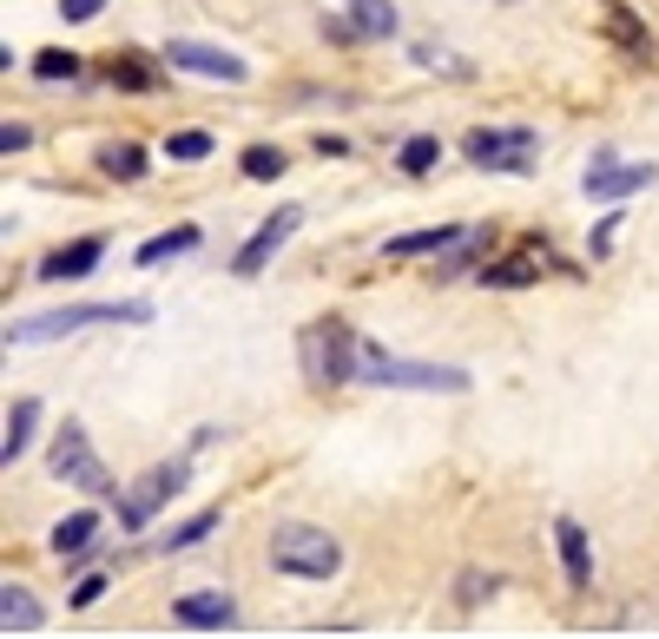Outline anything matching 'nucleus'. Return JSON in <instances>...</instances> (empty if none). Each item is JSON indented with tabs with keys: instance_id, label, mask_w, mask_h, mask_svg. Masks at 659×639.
Instances as JSON below:
<instances>
[{
	"instance_id": "obj_1",
	"label": "nucleus",
	"mask_w": 659,
	"mask_h": 639,
	"mask_svg": "<svg viewBox=\"0 0 659 639\" xmlns=\"http://www.w3.org/2000/svg\"><path fill=\"white\" fill-rule=\"evenodd\" d=\"M271 568L297 574V581H337L343 574V541L330 528H310V521H277L271 528Z\"/></svg>"
},
{
	"instance_id": "obj_2",
	"label": "nucleus",
	"mask_w": 659,
	"mask_h": 639,
	"mask_svg": "<svg viewBox=\"0 0 659 639\" xmlns=\"http://www.w3.org/2000/svg\"><path fill=\"white\" fill-rule=\"evenodd\" d=\"M297 350H304V376H310V389H343V383H356L363 343H356V330H350L343 317H317V323L297 337Z\"/></svg>"
},
{
	"instance_id": "obj_3",
	"label": "nucleus",
	"mask_w": 659,
	"mask_h": 639,
	"mask_svg": "<svg viewBox=\"0 0 659 639\" xmlns=\"http://www.w3.org/2000/svg\"><path fill=\"white\" fill-rule=\"evenodd\" d=\"M145 317H152L145 304H73V310L26 317V323H13L7 337H13V343H46V337H73V330H92V323H145Z\"/></svg>"
},
{
	"instance_id": "obj_4",
	"label": "nucleus",
	"mask_w": 659,
	"mask_h": 639,
	"mask_svg": "<svg viewBox=\"0 0 659 639\" xmlns=\"http://www.w3.org/2000/svg\"><path fill=\"white\" fill-rule=\"evenodd\" d=\"M356 376L376 383V389H442V396H462V389H469L462 370H442V363H403V356H383V350H370V343H363Z\"/></svg>"
},
{
	"instance_id": "obj_5",
	"label": "nucleus",
	"mask_w": 659,
	"mask_h": 639,
	"mask_svg": "<svg viewBox=\"0 0 659 639\" xmlns=\"http://www.w3.org/2000/svg\"><path fill=\"white\" fill-rule=\"evenodd\" d=\"M462 152H469L482 172H528L535 152H541V139H535L528 125H482V132H469Z\"/></svg>"
},
{
	"instance_id": "obj_6",
	"label": "nucleus",
	"mask_w": 659,
	"mask_h": 639,
	"mask_svg": "<svg viewBox=\"0 0 659 639\" xmlns=\"http://www.w3.org/2000/svg\"><path fill=\"white\" fill-rule=\"evenodd\" d=\"M53 475L73 482V488H86V495H106V488H112V475L99 469V455H92V442H86L79 422H66V429L53 436Z\"/></svg>"
},
{
	"instance_id": "obj_7",
	"label": "nucleus",
	"mask_w": 659,
	"mask_h": 639,
	"mask_svg": "<svg viewBox=\"0 0 659 639\" xmlns=\"http://www.w3.org/2000/svg\"><path fill=\"white\" fill-rule=\"evenodd\" d=\"M185 475H191L185 462H158V469H145V475L125 488V502H119V521H125V528H145V521H152V515H158V508H165V502L185 488Z\"/></svg>"
},
{
	"instance_id": "obj_8",
	"label": "nucleus",
	"mask_w": 659,
	"mask_h": 639,
	"mask_svg": "<svg viewBox=\"0 0 659 639\" xmlns=\"http://www.w3.org/2000/svg\"><path fill=\"white\" fill-rule=\"evenodd\" d=\"M297 224H304V211H297V205H284V211H271V218H264V224L251 231V244H244V251L231 257V271H238V277H257V271H264V264H271V257L284 251V238H290Z\"/></svg>"
},
{
	"instance_id": "obj_9",
	"label": "nucleus",
	"mask_w": 659,
	"mask_h": 639,
	"mask_svg": "<svg viewBox=\"0 0 659 639\" xmlns=\"http://www.w3.org/2000/svg\"><path fill=\"white\" fill-rule=\"evenodd\" d=\"M165 59H172V66H185V73H205V79L244 86V59H231V53H218V46H205V40H172V46H165Z\"/></svg>"
},
{
	"instance_id": "obj_10",
	"label": "nucleus",
	"mask_w": 659,
	"mask_h": 639,
	"mask_svg": "<svg viewBox=\"0 0 659 639\" xmlns=\"http://www.w3.org/2000/svg\"><path fill=\"white\" fill-rule=\"evenodd\" d=\"M172 620L178 627H198V634H211V627H238V601L231 594H185V601H172Z\"/></svg>"
},
{
	"instance_id": "obj_11",
	"label": "nucleus",
	"mask_w": 659,
	"mask_h": 639,
	"mask_svg": "<svg viewBox=\"0 0 659 639\" xmlns=\"http://www.w3.org/2000/svg\"><path fill=\"white\" fill-rule=\"evenodd\" d=\"M640 185H653V165H614V158H594V172H587V198H627V191H640Z\"/></svg>"
},
{
	"instance_id": "obj_12",
	"label": "nucleus",
	"mask_w": 659,
	"mask_h": 639,
	"mask_svg": "<svg viewBox=\"0 0 659 639\" xmlns=\"http://www.w3.org/2000/svg\"><path fill=\"white\" fill-rule=\"evenodd\" d=\"M554 541H561V568H568V587H574V594H587V581H594V548H587L581 521H554Z\"/></svg>"
},
{
	"instance_id": "obj_13",
	"label": "nucleus",
	"mask_w": 659,
	"mask_h": 639,
	"mask_svg": "<svg viewBox=\"0 0 659 639\" xmlns=\"http://www.w3.org/2000/svg\"><path fill=\"white\" fill-rule=\"evenodd\" d=\"M99 251H106V238H73L66 251H53V257L40 264V277H46V284H59V277H86V271L99 264Z\"/></svg>"
},
{
	"instance_id": "obj_14",
	"label": "nucleus",
	"mask_w": 659,
	"mask_h": 639,
	"mask_svg": "<svg viewBox=\"0 0 659 639\" xmlns=\"http://www.w3.org/2000/svg\"><path fill=\"white\" fill-rule=\"evenodd\" d=\"M541 244H528V251H515V257H502V264H482V284H495V290H521V284H535L541 277Z\"/></svg>"
},
{
	"instance_id": "obj_15",
	"label": "nucleus",
	"mask_w": 659,
	"mask_h": 639,
	"mask_svg": "<svg viewBox=\"0 0 659 639\" xmlns=\"http://www.w3.org/2000/svg\"><path fill=\"white\" fill-rule=\"evenodd\" d=\"M469 238V224H436V231H409V238H389L383 251L389 257H429V251H455Z\"/></svg>"
},
{
	"instance_id": "obj_16",
	"label": "nucleus",
	"mask_w": 659,
	"mask_h": 639,
	"mask_svg": "<svg viewBox=\"0 0 659 639\" xmlns=\"http://www.w3.org/2000/svg\"><path fill=\"white\" fill-rule=\"evenodd\" d=\"M33 422H40V403H33V396H20V403L7 409V436H0V462H20V455H26V442H33Z\"/></svg>"
},
{
	"instance_id": "obj_17",
	"label": "nucleus",
	"mask_w": 659,
	"mask_h": 639,
	"mask_svg": "<svg viewBox=\"0 0 659 639\" xmlns=\"http://www.w3.org/2000/svg\"><path fill=\"white\" fill-rule=\"evenodd\" d=\"M350 26H356V40H389L396 33V0H350Z\"/></svg>"
},
{
	"instance_id": "obj_18",
	"label": "nucleus",
	"mask_w": 659,
	"mask_h": 639,
	"mask_svg": "<svg viewBox=\"0 0 659 639\" xmlns=\"http://www.w3.org/2000/svg\"><path fill=\"white\" fill-rule=\"evenodd\" d=\"M99 172L119 178V185H132V178L145 172V152H139L132 139H112V145H99Z\"/></svg>"
},
{
	"instance_id": "obj_19",
	"label": "nucleus",
	"mask_w": 659,
	"mask_h": 639,
	"mask_svg": "<svg viewBox=\"0 0 659 639\" xmlns=\"http://www.w3.org/2000/svg\"><path fill=\"white\" fill-rule=\"evenodd\" d=\"M92 535H99V515H66V521L53 528V554H59V561H79Z\"/></svg>"
},
{
	"instance_id": "obj_20",
	"label": "nucleus",
	"mask_w": 659,
	"mask_h": 639,
	"mask_svg": "<svg viewBox=\"0 0 659 639\" xmlns=\"http://www.w3.org/2000/svg\"><path fill=\"white\" fill-rule=\"evenodd\" d=\"M0 627H7V634H33V627H40V607H33L26 587H7V594H0Z\"/></svg>"
},
{
	"instance_id": "obj_21",
	"label": "nucleus",
	"mask_w": 659,
	"mask_h": 639,
	"mask_svg": "<svg viewBox=\"0 0 659 639\" xmlns=\"http://www.w3.org/2000/svg\"><path fill=\"white\" fill-rule=\"evenodd\" d=\"M191 244H198V224H178V231L139 244V264H165V257H178V251H191Z\"/></svg>"
},
{
	"instance_id": "obj_22",
	"label": "nucleus",
	"mask_w": 659,
	"mask_h": 639,
	"mask_svg": "<svg viewBox=\"0 0 659 639\" xmlns=\"http://www.w3.org/2000/svg\"><path fill=\"white\" fill-rule=\"evenodd\" d=\"M106 79H112V86H125V92H152V73H145V59H132V53H125V59L112 53V59H106Z\"/></svg>"
},
{
	"instance_id": "obj_23",
	"label": "nucleus",
	"mask_w": 659,
	"mask_h": 639,
	"mask_svg": "<svg viewBox=\"0 0 659 639\" xmlns=\"http://www.w3.org/2000/svg\"><path fill=\"white\" fill-rule=\"evenodd\" d=\"M436 158H442V145H436V139H429V132H422V139H409V145H403V152H396V165H403V172H409V178H422V172H429V165H436Z\"/></svg>"
},
{
	"instance_id": "obj_24",
	"label": "nucleus",
	"mask_w": 659,
	"mask_h": 639,
	"mask_svg": "<svg viewBox=\"0 0 659 639\" xmlns=\"http://www.w3.org/2000/svg\"><path fill=\"white\" fill-rule=\"evenodd\" d=\"M165 152H172L178 165H198V158H211V132H172Z\"/></svg>"
},
{
	"instance_id": "obj_25",
	"label": "nucleus",
	"mask_w": 659,
	"mask_h": 639,
	"mask_svg": "<svg viewBox=\"0 0 659 639\" xmlns=\"http://www.w3.org/2000/svg\"><path fill=\"white\" fill-rule=\"evenodd\" d=\"M244 178H284V152L277 145H251L244 152Z\"/></svg>"
},
{
	"instance_id": "obj_26",
	"label": "nucleus",
	"mask_w": 659,
	"mask_h": 639,
	"mask_svg": "<svg viewBox=\"0 0 659 639\" xmlns=\"http://www.w3.org/2000/svg\"><path fill=\"white\" fill-rule=\"evenodd\" d=\"M607 26H614V40H620V46H634V53L647 46V26H640L627 7H607Z\"/></svg>"
},
{
	"instance_id": "obj_27",
	"label": "nucleus",
	"mask_w": 659,
	"mask_h": 639,
	"mask_svg": "<svg viewBox=\"0 0 659 639\" xmlns=\"http://www.w3.org/2000/svg\"><path fill=\"white\" fill-rule=\"evenodd\" d=\"M33 73H40V79H79V59L59 53V46H46V53L33 59Z\"/></svg>"
},
{
	"instance_id": "obj_28",
	"label": "nucleus",
	"mask_w": 659,
	"mask_h": 639,
	"mask_svg": "<svg viewBox=\"0 0 659 639\" xmlns=\"http://www.w3.org/2000/svg\"><path fill=\"white\" fill-rule=\"evenodd\" d=\"M488 594H502L495 574H462V581H455V601H462V607H482Z\"/></svg>"
},
{
	"instance_id": "obj_29",
	"label": "nucleus",
	"mask_w": 659,
	"mask_h": 639,
	"mask_svg": "<svg viewBox=\"0 0 659 639\" xmlns=\"http://www.w3.org/2000/svg\"><path fill=\"white\" fill-rule=\"evenodd\" d=\"M211 528H218V515H211V508H205V515H191V521H185V528H178V535H172V541H165V548H172V554H178V548H191V541H205V535H211Z\"/></svg>"
},
{
	"instance_id": "obj_30",
	"label": "nucleus",
	"mask_w": 659,
	"mask_h": 639,
	"mask_svg": "<svg viewBox=\"0 0 659 639\" xmlns=\"http://www.w3.org/2000/svg\"><path fill=\"white\" fill-rule=\"evenodd\" d=\"M92 13H106V0H59V20H66V26H86Z\"/></svg>"
},
{
	"instance_id": "obj_31",
	"label": "nucleus",
	"mask_w": 659,
	"mask_h": 639,
	"mask_svg": "<svg viewBox=\"0 0 659 639\" xmlns=\"http://www.w3.org/2000/svg\"><path fill=\"white\" fill-rule=\"evenodd\" d=\"M26 139H33L26 125H0V152H7V158H13V152H26Z\"/></svg>"
},
{
	"instance_id": "obj_32",
	"label": "nucleus",
	"mask_w": 659,
	"mask_h": 639,
	"mask_svg": "<svg viewBox=\"0 0 659 639\" xmlns=\"http://www.w3.org/2000/svg\"><path fill=\"white\" fill-rule=\"evenodd\" d=\"M99 594H106V581H99V574H92V581H79V587H73V601H66V607H92V601H99Z\"/></svg>"
}]
</instances>
